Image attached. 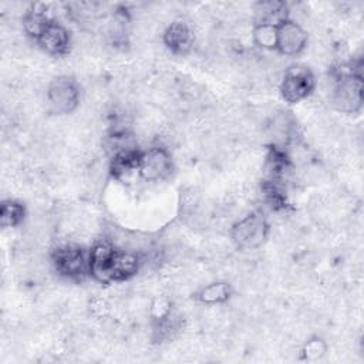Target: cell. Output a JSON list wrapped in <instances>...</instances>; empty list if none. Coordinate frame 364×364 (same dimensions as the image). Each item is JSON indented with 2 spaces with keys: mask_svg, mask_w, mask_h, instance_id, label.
<instances>
[{
  "mask_svg": "<svg viewBox=\"0 0 364 364\" xmlns=\"http://www.w3.org/2000/svg\"><path fill=\"white\" fill-rule=\"evenodd\" d=\"M351 68L347 71L336 73V84L331 91L333 107L346 114H355L363 107V75L358 71L360 68Z\"/></svg>",
  "mask_w": 364,
  "mask_h": 364,
  "instance_id": "obj_1",
  "label": "cell"
},
{
  "mask_svg": "<svg viewBox=\"0 0 364 364\" xmlns=\"http://www.w3.org/2000/svg\"><path fill=\"white\" fill-rule=\"evenodd\" d=\"M269 235V223L260 212H252L232 226L230 237L236 247L253 250L260 247Z\"/></svg>",
  "mask_w": 364,
  "mask_h": 364,
  "instance_id": "obj_2",
  "label": "cell"
},
{
  "mask_svg": "<svg viewBox=\"0 0 364 364\" xmlns=\"http://www.w3.org/2000/svg\"><path fill=\"white\" fill-rule=\"evenodd\" d=\"M316 88V78L310 68L304 65L289 67L280 81L279 90L282 98L289 104H297L306 100Z\"/></svg>",
  "mask_w": 364,
  "mask_h": 364,
  "instance_id": "obj_3",
  "label": "cell"
},
{
  "mask_svg": "<svg viewBox=\"0 0 364 364\" xmlns=\"http://www.w3.org/2000/svg\"><path fill=\"white\" fill-rule=\"evenodd\" d=\"M51 263L55 272L73 280H82L90 274L88 255L80 246L63 245L53 250Z\"/></svg>",
  "mask_w": 364,
  "mask_h": 364,
  "instance_id": "obj_4",
  "label": "cell"
},
{
  "mask_svg": "<svg viewBox=\"0 0 364 364\" xmlns=\"http://www.w3.org/2000/svg\"><path fill=\"white\" fill-rule=\"evenodd\" d=\"M47 101L50 108L57 114L73 112L80 102V87L77 81L67 75L55 77L48 84Z\"/></svg>",
  "mask_w": 364,
  "mask_h": 364,
  "instance_id": "obj_5",
  "label": "cell"
},
{
  "mask_svg": "<svg viewBox=\"0 0 364 364\" xmlns=\"http://www.w3.org/2000/svg\"><path fill=\"white\" fill-rule=\"evenodd\" d=\"M173 169L172 156L164 146H152L142 151L138 172L146 182H158L166 179Z\"/></svg>",
  "mask_w": 364,
  "mask_h": 364,
  "instance_id": "obj_6",
  "label": "cell"
},
{
  "mask_svg": "<svg viewBox=\"0 0 364 364\" xmlns=\"http://www.w3.org/2000/svg\"><path fill=\"white\" fill-rule=\"evenodd\" d=\"M117 252L118 250L108 240H100L92 245L88 252V266L90 276L95 282L102 284H108L112 282L111 267Z\"/></svg>",
  "mask_w": 364,
  "mask_h": 364,
  "instance_id": "obj_7",
  "label": "cell"
},
{
  "mask_svg": "<svg viewBox=\"0 0 364 364\" xmlns=\"http://www.w3.org/2000/svg\"><path fill=\"white\" fill-rule=\"evenodd\" d=\"M307 40V31L291 18H287L277 26L276 50L284 57L299 55L306 48Z\"/></svg>",
  "mask_w": 364,
  "mask_h": 364,
  "instance_id": "obj_8",
  "label": "cell"
},
{
  "mask_svg": "<svg viewBox=\"0 0 364 364\" xmlns=\"http://www.w3.org/2000/svg\"><path fill=\"white\" fill-rule=\"evenodd\" d=\"M36 43L44 53L50 55H64L70 50L71 36L65 26L55 20H51L37 37Z\"/></svg>",
  "mask_w": 364,
  "mask_h": 364,
  "instance_id": "obj_9",
  "label": "cell"
},
{
  "mask_svg": "<svg viewBox=\"0 0 364 364\" xmlns=\"http://www.w3.org/2000/svg\"><path fill=\"white\" fill-rule=\"evenodd\" d=\"M164 44L175 54H186L192 50L195 36L191 26L183 20L172 21L164 31Z\"/></svg>",
  "mask_w": 364,
  "mask_h": 364,
  "instance_id": "obj_10",
  "label": "cell"
},
{
  "mask_svg": "<svg viewBox=\"0 0 364 364\" xmlns=\"http://www.w3.org/2000/svg\"><path fill=\"white\" fill-rule=\"evenodd\" d=\"M289 18V7L280 0H266L256 3L253 9V24L279 26Z\"/></svg>",
  "mask_w": 364,
  "mask_h": 364,
  "instance_id": "obj_11",
  "label": "cell"
},
{
  "mask_svg": "<svg viewBox=\"0 0 364 364\" xmlns=\"http://www.w3.org/2000/svg\"><path fill=\"white\" fill-rule=\"evenodd\" d=\"M141 154L142 151H139L138 146L127 148L114 154L109 161V173L112 178L121 179L129 175L132 171H138Z\"/></svg>",
  "mask_w": 364,
  "mask_h": 364,
  "instance_id": "obj_12",
  "label": "cell"
},
{
  "mask_svg": "<svg viewBox=\"0 0 364 364\" xmlns=\"http://www.w3.org/2000/svg\"><path fill=\"white\" fill-rule=\"evenodd\" d=\"M139 270V257L134 252L118 250L112 267H111V277L112 282H124L134 277Z\"/></svg>",
  "mask_w": 364,
  "mask_h": 364,
  "instance_id": "obj_13",
  "label": "cell"
},
{
  "mask_svg": "<svg viewBox=\"0 0 364 364\" xmlns=\"http://www.w3.org/2000/svg\"><path fill=\"white\" fill-rule=\"evenodd\" d=\"M233 294V289L226 282H213L203 287H200L195 293V299L206 306H215L222 304L228 301Z\"/></svg>",
  "mask_w": 364,
  "mask_h": 364,
  "instance_id": "obj_14",
  "label": "cell"
},
{
  "mask_svg": "<svg viewBox=\"0 0 364 364\" xmlns=\"http://www.w3.org/2000/svg\"><path fill=\"white\" fill-rule=\"evenodd\" d=\"M26 218V208L18 200H3L0 208V225L1 228H16Z\"/></svg>",
  "mask_w": 364,
  "mask_h": 364,
  "instance_id": "obj_15",
  "label": "cell"
},
{
  "mask_svg": "<svg viewBox=\"0 0 364 364\" xmlns=\"http://www.w3.org/2000/svg\"><path fill=\"white\" fill-rule=\"evenodd\" d=\"M253 43L262 50H276L277 43V26L270 24H253L252 28Z\"/></svg>",
  "mask_w": 364,
  "mask_h": 364,
  "instance_id": "obj_16",
  "label": "cell"
},
{
  "mask_svg": "<svg viewBox=\"0 0 364 364\" xmlns=\"http://www.w3.org/2000/svg\"><path fill=\"white\" fill-rule=\"evenodd\" d=\"M327 353V344L321 337L309 338L301 347V358L306 361L320 360Z\"/></svg>",
  "mask_w": 364,
  "mask_h": 364,
  "instance_id": "obj_17",
  "label": "cell"
},
{
  "mask_svg": "<svg viewBox=\"0 0 364 364\" xmlns=\"http://www.w3.org/2000/svg\"><path fill=\"white\" fill-rule=\"evenodd\" d=\"M172 313V304L166 297H156L151 304V317L154 323L165 320Z\"/></svg>",
  "mask_w": 364,
  "mask_h": 364,
  "instance_id": "obj_18",
  "label": "cell"
}]
</instances>
